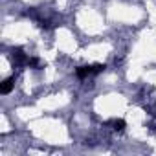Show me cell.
<instances>
[{
    "label": "cell",
    "instance_id": "2",
    "mask_svg": "<svg viewBox=\"0 0 156 156\" xmlns=\"http://www.w3.org/2000/svg\"><path fill=\"white\" fill-rule=\"evenodd\" d=\"M13 85H15V77H9V79H6L4 83H2V94H9L11 92V88H13Z\"/></svg>",
    "mask_w": 156,
    "mask_h": 156
},
{
    "label": "cell",
    "instance_id": "1",
    "mask_svg": "<svg viewBox=\"0 0 156 156\" xmlns=\"http://www.w3.org/2000/svg\"><path fill=\"white\" fill-rule=\"evenodd\" d=\"M105 66L103 64H90V66H79L75 70V73H77V77L79 79H85V77H90V75H94V73H99L101 70H103Z\"/></svg>",
    "mask_w": 156,
    "mask_h": 156
},
{
    "label": "cell",
    "instance_id": "3",
    "mask_svg": "<svg viewBox=\"0 0 156 156\" xmlns=\"http://www.w3.org/2000/svg\"><path fill=\"white\" fill-rule=\"evenodd\" d=\"M112 125H114V127H112L114 130H123V129H125V121H123V119H114Z\"/></svg>",
    "mask_w": 156,
    "mask_h": 156
}]
</instances>
